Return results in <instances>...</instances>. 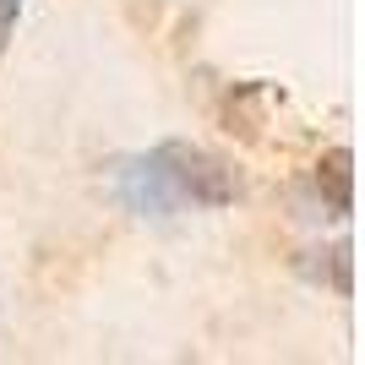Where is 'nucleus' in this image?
Segmentation results:
<instances>
[{
    "mask_svg": "<svg viewBox=\"0 0 365 365\" xmlns=\"http://www.w3.org/2000/svg\"><path fill=\"white\" fill-rule=\"evenodd\" d=\"M16 16H22V0H0V61H6V44H11Z\"/></svg>",
    "mask_w": 365,
    "mask_h": 365,
    "instance_id": "7ed1b4c3",
    "label": "nucleus"
},
{
    "mask_svg": "<svg viewBox=\"0 0 365 365\" xmlns=\"http://www.w3.org/2000/svg\"><path fill=\"white\" fill-rule=\"evenodd\" d=\"M317 197H322V213L327 218L354 213V153L349 148H333L317 164Z\"/></svg>",
    "mask_w": 365,
    "mask_h": 365,
    "instance_id": "f03ea898",
    "label": "nucleus"
},
{
    "mask_svg": "<svg viewBox=\"0 0 365 365\" xmlns=\"http://www.w3.org/2000/svg\"><path fill=\"white\" fill-rule=\"evenodd\" d=\"M148 164L158 169L175 213H185V207H229L245 191L235 164H229L224 153L202 148V142H158L148 153Z\"/></svg>",
    "mask_w": 365,
    "mask_h": 365,
    "instance_id": "f257e3e1",
    "label": "nucleus"
}]
</instances>
